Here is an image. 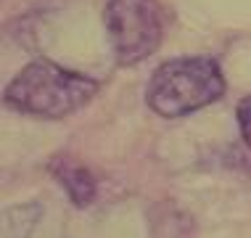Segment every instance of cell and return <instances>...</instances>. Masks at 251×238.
<instances>
[{
	"instance_id": "1",
	"label": "cell",
	"mask_w": 251,
	"mask_h": 238,
	"mask_svg": "<svg viewBox=\"0 0 251 238\" xmlns=\"http://www.w3.org/2000/svg\"><path fill=\"white\" fill-rule=\"evenodd\" d=\"M98 93V82L53 61H32L8 82L3 101L22 114L61 119L79 111Z\"/></svg>"
},
{
	"instance_id": "2",
	"label": "cell",
	"mask_w": 251,
	"mask_h": 238,
	"mask_svg": "<svg viewBox=\"0 0 251 238\" xmlns=\"http://www.w3.org/2000/svg\"><path fill=\"white\" fill-rule=\"evenodd\" d=\"M225 93L222 69L212 58H172L159 66L146 87V101L159 117L175 119L214 104Z\"/></svg>"
},
{
	"instance_id": "3",
	"label": "cell",
	"mask_w": 251,
	"mask_h": 238,
	"mask_svg": "<svg viewBox=\"0 0 251 238\" xmlns=\"http://www.w3.org/2000/svg\"><path fill=\"white\" fill-rule=\"evenodd\" d=\"M103 24L114 58L122 66L148 58L164 35V16L156 0H108Z\"/></svg>"
},
{
	"instance_id": "5",
	"label": "cell",
	"mask_w": 251,
	"mask_h": 238,
	"mask_svg": "<svg viewBox=\"0 0 251 238\" xmlns=\"http://www.w3.org/2000/svg\"><path fill=\"white\" fill-rule=\"evenodd\" d=\"M235 119H238L243 140H246V146L251 148V95L238 104V108H235Z\"/></svg>"
},
{
	"instance_id": "4",
	"label": "cell",
	"mask_w": 251,
	"mask_h": 238,
	"mask_svg": "<svg viewBox=\"0 0 251 238\" xmlns=\"http://www.w3.org/2000/svg\"><path fill=\"white\" fill-rule=\"evenodd\" d=\"M53 175H56V180L64 185L69 201H74L77 207L93 204L98 185H96V178H93L85 167L74 164L69 159H58V161H53Z\"/></svg>"
}]
</instances>
